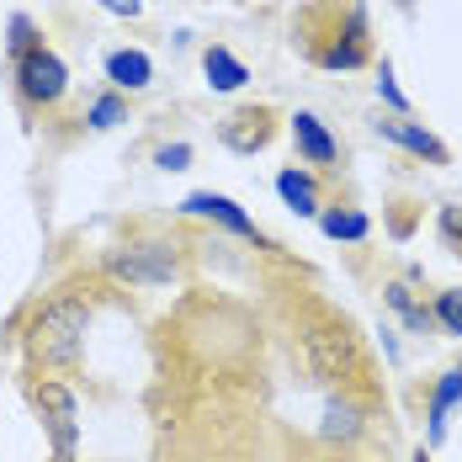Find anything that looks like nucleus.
<instances>
[{
  "mask_svg": "<svg viewBox=\"0 0 462 462\" xmlns=\"http://www.w3.org/2000/svg\"><path fill=\"white\" fill-rule=\"evenodd\" d=\"M430 319H436L441 335L462 340V287H441V292L430 298Z\"/></svg>",
  "mask_w": 462,
  "mask_h": 462,
  "instance_id": "obj_19",
  "label": "nucleus"
},
{
  "mask_svg": "<svg viewBox=\"0 0 462 462\" xmlns=\"http://www.w3.org/2000/svg\"><path fill=\"white\" fill-rule=\"evenodd\" d=\"M457 410H462V362H452L430 383V399H425V452H436L447 441V425H452Z\"/></svg>",
  "mask_w": 462,
  "mask_h": 462,
  "instance_id": "obj_10",
  "label": "nucleus"
},
{
  "mask_svg": "<svg viewBox=\"0 0 462 462\" xmlns=\"http://www.w3.org/2000/svg\"><path fill=\"white\" fill-rule=\"evenodd\" d=\"M106 80L117 96H139L154 86V59L143 48H112L106 53Z\"/></svg>",
  "mask_w": 462,
  "mask_h": 462,
  "instance_id": "obj_15",
  "label": "nucleus"
},
{
  "mask_svg": "<svg viewBox=\"0 0 462 462\" xmlns=\"http://www.w3.org/2000/svg\"><path fill=\"white\" fill-rule=\"evenodd\" d=\"M191 160H197V149H191V143H160V149H154V165H160V171H191Z\"/></svg>",
  "mask_w": 462,
  "mask_h": 462,
  "instance_id": "obj_23",
  "label": "nucleus"
},
{
  "mask_svg": "<svg viewBox=\"0 0 462 462\" xmlns=\"http://www.w3.org/2000/svg\"><path fill=\"white\" fill-rule=\"evenodd\" d=\"M292 32H298L303 53H309L319 69H362L372 59L362 0H346V11H340V5H309Z\"/></svg>",
  "mask_w": 462,
  "mask_h": 462,
  "instance_id": "obj_4",
  "label": "nucleus"
},
{
  "mask_svg": "<svg viewBox=\"0 0 462 462\" xmlns=\"http://www.w3.org/2000/svg\"><path fill=\"white\" fill-rule=\"evenodd\" d=\"M202 75H208V86H213V91H224V96L239 91V86L250 80L245 59H239V53H229L224 43H208V48H202Z\"/></svg>",
  "mask_w": 462,
  "mask_h": 462,
  "instance_id": "obj_16",
  "label": "nucleus"
},
{
  "mask_svg": "<svg viewBox=\"0 0 462 462\" xmlns=\"http://www.w3.org/2000/svg\"><path fill=\"white\" fill-rule=\"evenodd\" d=\"M117 123H128V96L96 91L91 106H86V128H91V134H112Z\"/></svg>",
  "mask_w": 462,
  "mask_h": 462,
  "instance_id": "obj_18",
  "label": "nucleus"
},
{
  "mask_svg": "<svg viewBox=\"0 0 462 462\" xmlns=\"http://www.w3.org/2000/svg\"><path fill=\"white\" fill-rule=\"evenodd\" d=\"M277 197L298 213V218H319L324 208V191H319V176L309 171V165H287V171H277Z\"/></svg>",
  "mask_w": 462,
  "mask_h": 462,
  "instance_id": "obj_14",
  "label": "nucleus"
},
{
  "mask_svg": "<svg viewBox=\"0 0 462 462\" xmlns=\"http://www.w3.org/2000/svg\"><path fill=\"white\" fill-rule=\"evenodd\" d=\"M319 229L324 239H346V245H367L372 234V218L362 208H351V202H335V208H324L319 213Z\"/></svg>",
  "mask_w": 462,
  "mask_h": 462,
  "instance_id": "obj_17",
  "label": "nucleus"
},
{
  "mask_svg": "<svg viewBox=\"0 0 462 462\" xmlns=\"http://www.w3.org/2000/svg\"><path fill=\"white\" fill-rule=\"evenodd\" d=\"M38 43H43V32H38V22H32L27 11H11V22H5V53H11V64H16L22 53H32Z\"/></svg>",
  "mask_w": 462,
  "mask_h": 462,
  "instance_id": "obj_20",
  "label": "nucleus"
},
{
  "mask_svg": "<svg viewBox=\"0 0 462 462\" xmlns=\"http://www.w3.org/2000/svg\"><path fill=\"white\" fill-rule=\"evenodd\" d=\"M377 139H388V143H399L404 154H415V160H425V165H452V149L436 139L425 123H415V117H377Z\"/></svg>",
  "mask_w": 462,
  "mask_h": 462,
  "instance_id": "obj_11",
  "label": "nucleus"
},
{
  "mask_svg": "<svg viewBox=\"0 0 462 462\" xmlns=\"http://www.w3.org/2000/svg\"><path fill=\"white\" fill-rule=\"evenodd\" d=\"M96 272L112 282L117 292H143V287H171V282H181L186 272V239L171 229H160V224H128V234L117 239V245H106L101 250V261H96Z\"/></svg>",
  "mask_w": 462,
  "mask_h": 462,
  "instance_id": "obj_3",
  "label": "nucleus"
},
{
  "mask_svg": "<svg viewBox=\"0 0 462 462\" xmlns=\"http://www.w3.org/2000/svg\"><path fill=\"white\" fill-rule=\"evenodd\" d=\"M11 69H16V96H22V106L48 112V106H59V101L69 96V69H64V59L48 43H38L32 53H22Z\"/></svg>",
  "mask_w": 462,
  "mask_h": 462,
  "instance_id": "obj_6",
  "label": "nucleus"
},
{
  "mask_svg": "<svg viewBox=\"0 0 462 462\" xmlns=\"http://www.w3.org/2000/svg\"><path fill=\"white\" fill-rule=\"evenodd\" d=\"M425 272L420 266H404V277H388L383 282V309L393 314V319L404 324L410 335H436V319H430V303H425Z\"/></svg>",
  "mask_w": 462,
  "mask_h": 462,
  "instance_id": "obj_7",
  "label": "nucleus"
},
{
  "mask_svg": "<svg viewBox=\"0 0 462 462\" xmlns=\"http://www.w3.org/2000/svg\"><path fill=\"white\" fill-rule=\"evenodd\" d=\"M287 134H292V149H298V160H303L309 171H329V165L340 160L335 134L324 128L314 112H292V117H287Z\"/></svg>",
  "mask_w": 462,
  "mask_h": 462,
  "instance_id": "obj_12",
  "label": "nucleus"
},
{
  "mask_svg": "<svg viewBox=\"0 0 462 462\" xmlns=\"http://www.w3.org/2000/svg\"><path fill=\"white\" fill-rule=\"evenodd\" d=\"M314 462H356V457H351V452H335V447H324V452H319Z\"/></svg>",
  "mask_w": 462,
  "mask_h": 462,
  "instance_id": "obj_25",
  "label": "nucleus"
},
{
  "mask_svg": "<svg viewBox=\"0 0 462 462\" xmlns=\"http://www.w3.org/2000/svg\"><path fill=\"white\" fill-rule=\"evenodd\" d=\"M372 420L356 410V404H346V399H329L324 404V420H319V447H335V452H351L362 436H367Z\"/></svg>",
  "mask_w": 462,
  "mask_h": 462,
  "instance_id": "obj_13",
  "label": "nucleus"
},
{
  "mask_svg": "<svg viewBox=\"0 0 462 462\" xmlns=\"http://www.w3.org/2000/svg\"><path fill=\"white\" fill-rule=\"evenodd\" d=\"M377 101H383L393 117H415V112H410V96L399 91V80H393V59L377 64Z\"/></svg>",
  "mask_w": 462,
  "mask_h": 462,
  "instance_id": "obj_21",
  "label": "nucleus"
},
{
  "mask_svg": "<svg viewBox=\"0 0 462 462\" xmlns=\"http://www.w3.org/2000/svg\"><path fill=\"white\" fill-rule=\"evenodd\" d=\"M415 462H430V452H425V447H420V452H415Z\"/></svg>",
  "mask_w": 462,
  "mask_h": 462,
  "instance_id": "obj_26",
  "label": "nucleus"
},
{
  "mask_svg": "<svg viewBox=\"0 0 462 462\" xmlns=\"http://www.w3.org/2000/svg\"><path fill=\"white\" fill-rule=\"evenodd\" d=\"M436 239L462 261V202H441L436 208Z\"/></svg>",
  "mask_w": 462,
  "mask_h": 462,
  "instance_id": "obj_22",
  "label": "nucleus"
},
{
  "mask_svg": "<svg viewBox=\"0 0 462 462\" xmlns=\"http://www.w3.org/2000/svg\"><path fill=\"white\" fill-rule=\"evenodd\" d=\"M96 5H101L106 16H123V22H139V16H143V5H149V0H96Z\"/></svg>",
  "mask_w": 462,
  "mask_h": 462,
  "instance_id": "obj_24",
  "label": "nucleus"
},
{
  "mask_svg": "<svg viewBox=\"0 0 462 462\" xmlns=\"http://www.w3.org/2000/svg\"><path fill=\"white\" fill-rule=\"evenodd\" d=\"M181 218H202V224H213V229L234 234V239H255L261 245V229H255V218L234 202V197H224V191H191L181 202Z\"/></svg>",
  "mask_w": 462,
  "mask_h": 462,
  "instance_id": "obj_9",
  "label": "nucleus"
},
{
  "mask_svg": "<svg viewBox=\"0 0 462 462\" xmlns=\"http://www.w3.org/2000/svg\"><path fill=\"white\" fill-rule=\"evenodd\" d=\"M272 292H277V314L287 324V335H292V351H298L303 372L319 383L329 399L356 404L367 420L388 415V388H383V372L372 362L356 319L346 309H335L329 298H319L309 282H298V277L272 282Z\"/></svg>",
  "mask_w": 462,
  "mask_h": 462,
  "instance_id": "obj_1",
  "label": "nucleus"
},
{
  "mask_svg": "<svg viewBox=\"0 0 462 462\" xmlns=\"http://www.w3.org/2000/svg\"><path fill=\"white\" fill-rule=\"evenodd\" d=\"M277 106H239V112H229L224 123H218V143L229 149V154H261V149H272V139H277Z\"/></svg>",
  "mask_w": 462,
  "mask_h": 462,
  "instance_id": "obj_8",
  "label": "nucleus"
},
{
  "mask_svg": "<svg viewBox=\"0 0 462 462\" xmlns=\"http://www.w3.org/2000/svg\"><path fill=\"white\" fill-rule=\"evenodd\" d=\"M27 404L43 425L48 462H80V399L64 377H22Z\"/></svg>",
  "mask_w": 462,
  "mask_h": 462,
  "instance_id": "obj_5",
  "label": "nucleus"
},
{
  "mask_svg": "<svg viewBox=\"0 0 462 462\" xmlns=\"http://www.w3.org/2000/svg\"><path fill=\"white\" fill-rule=\"evenodd\" d=\"M106 292H117V287L101 272H75V277L53 282L27 309V324H22V351H27L22 377H75L86 367L91 324Z\"/></svg>",
  "mask_w": 462,
  "mask_h": 462,
  "instance_id": "obj_2",
  "label": "nucleus"
}]
</instances>
